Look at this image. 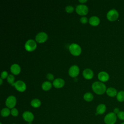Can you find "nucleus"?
<instances>
[{"instance_id": "nucleus-36", "label": "nucleus", "mask_w": 124, "mask_h": 124, "mask_svg": "<svg viewBox=\"0 0 124 124\" xmlns=\"http://www.w3.org/2000/svg\"><path fill=\"white\" fill-rule=\"evenodd\" d=\"M0 124H1V123H0Z\"/></svg>"}, {"instance_id": "nucleus-2", "label": "nucleus", "mask_w": 124, "mask_h": 124, "mask_svg": "<svg viewBox=\"0 0 124 124\" xmlns=\"http://www.w3.org/2000/svg\"><path fill=\"white\" fill-rule=\"evenodd\" d=\"M117 115L114 112L107 114L104 118V122L106 124H114L117 120Z\"/></svg>"}, {"instance_id": "nucleus-32", "label": "nucleus", "mask_w": 124, "mask_h": 124, "mask_svg": "<svg viewBox=\"0 0 124 124\" xmlns=\"http://www.w3.org/2000/svg\"><path fill=\"white\" fill-rule=\"evenodd\" d=\"M87 1V0H79V2H80V3H84V2H86Z\"/></svg>"}, {"instance_id": "nucleus-26", "label": "nucleus", "mask_w": 124, "mask_h": 124, "mask_svg": "<svg viewBox=\"0 0 124 124\" xmlns=\"http://www.w3.org/2000/svg\"><path fill=\"white\" fill-rule=\"evenodd\" d=\"M11 113L13 116H17L18 114V111L16 108H13L11 110Z\"/></svg>"}, {"instance_id": "nucleus-27", "label": "nucleus", "mask_w": 124, "mask_h": 124, "mask_svg": "<svg viewBox=\"0 0 124 124\" xmlns=\"http://www.w3.org/2000/svg\"><path fill=\"white\" fill-rule=\"evenodd\" d=\"M65 10L67 13H72L74 10V7L71 5L67 6L65 7Z\"/></svg>"}, {"instance_id": "nucleus-16", "label": "nucleus", "mask_w": 124, "mask_h": 124, "mask_svg": "<svg viewBox=\"0 0 124 124\" xmlns=\"http://www.w3.org/2000/svg\"><path fill=\"white\" fill-rule=\"evenodd\" d=\"M100 23L99 18L96 16H91L89 19V23L92 26H97Z\"/></svg>"}, {"instance_id": "nucleus-34", "label": "nucleus", "mask_w": 124, "mask_h": 124, "mask_svg": "<svg viewBox=\"0 0 124 124\" xmlns=\"http://www.w3.org/2000/svg\"><path fill=\"white\" fill-rule=\"evenodd\" d=\"M121 124H124V122H123L122 123H121Z\"/></svg>"}, {"instance_id": "nucleus-4", "label": "nucleus", "mask_w": 124, "mask_h": 124, "mask_svg": "<svg viewBox=\"0 0 124 124\" xmlns=\"http://www.w3.org/2000/svg\"><path fill=\"white\" fill-rule=\"evenodd\" d=\"M119 17L118 12L115 9H111L109 10L107 14V19L110 21H114L116 20Z\"/></svg>"}, {"instance_id": "nucleus-22", "label": "nucleus", "mask_w": 124, "mask_h": 124, "mask_svg": "<svg viewBox=\"0 0 124 124\" xmlns=\"http://www.w3.org/2000/svg\"><path fill=\"white\" fill-rule=\"evenodd\" d=\"M84 99L85 100L88 102H90L92 101V100L93 98V96L92 94V93H87L84 95Z\"/></svg>"}, {"instance_id": "nucleus-14", "label": "nucleus", "mask_w": 124, "mask_h": 124, "mask_svg": "<svg viewBox=\"0 0 124 124\" xmlns=\"http://www.w3.org/2000/svg\"><path fill=\"white\" fill-rule=\"evenodd\" d=\"M83 76L86 79H90L93 77V73L92 70L89 68H87L84 70L83 72Z\"/></svg>"}, {"instance_id": "nucleus-1", "label": "nucleus", "mask_w": 124, "mask_h": 124, "mask_svg": "<svg viewBox=\"0 0 124 124\" xmlns=\"http://www.w3.org/2000/svg\"><path fill=\"white\" fill-rule=\"evenodd\" d=\"M92 89L97 94H102L107 90L106 85L103 83L99 81H95L93 83Z\"/></svg>"}, {"instance_id": "nucleus-29", "label": "nucleus", "mask_w": 124, "mask_h": 124, "mask_svg": "<svg viewBox=\"0 0 124 124\" xmlns=\"http://www.w3.org/2000/svg\"><path fill=\"white\" fill-rule=\"evenodd\" d=\"M80 22L83 23V24H85L88 21V19L85 16H83V17H81L80 19Z\"/></svg>"}, {"instance_id": "nucleus-21", "label": "nucleus", "mask_w": 124, "mask_h": 124, "mask_svg": "<svg viewBox=\"0 0 124 124\" xmlns=\"http://www.w3.org/2000/svg\"><path fill=\"white\" fill-rule=\"evenodd\" d=\"M31 104L34 108H38L41 105V101L38 99H34L31 101Z\"/></svg>"}, {"instance_id": "nucleus-9", "label": "nucleus", "mask_w": 124, "mask_h": 124, "mask_svg": "<svg viewBox=\"0 0 124 124\" xmlns=\"http://www.w3.org/2000/svg\"><path fill=\"white\" fill-rule=\"evenodd\" d=\"M47 39V35L45 32H40L38 33L35 37L36 41L40 43L45 42Z\"/></svg>"}, {"instance_id": "nucleus-17", "label": "nucleus", "mask_w": 124, "mask_h": 124, "mask_svg": "<svg viewBox=\"0 0 124 124\" xmlns=\"http://www.w3.org/2000/svg\"><path fill=\"white\" fill-rule=\"evenodd\" d=\"M106 93L110 97H114L117 95L118 93L114 88L109 87L107 89Z\"/></svg>"}, {"instance_id": "nucleus-23", "label": "nucleus", "mask_w": 124, "mask_h": 124, "mask_svg": "<svg viewBox=\"0 0 124 124\" xmlns=\"http://www.w3.org/2000/svg\"><path fill=\"white\" fill-rule=\"evenodd\" d=\"M10 111L8 108H4L1 111V115L2 117H7L9 115Z\"/></svg>"}, {"instance_id": "nucleus-24", "label": "nucleus", "mask_w": 124, "mask_h": 124, "mask_svg": "<svg viewBox=\"0 0 124 124\" xmlns=\"http://www.w3.org/2000/svg\"><path fill=\"white\" fill-rule=\"evenodd\" d=\"M7 79L8 82L9 84H11L12 85L14 83V81L15 80V77L13 75H11V74L9 75L7 78Z\"/></svg>"}, {"instance_id": "nucleus-35", "label": "nucleus", "mask_w": 124, "mask_h": 124, "mask_svg": "<svg viewBox=\"0 0 124 124\" xmlns=\"http://www.w3.org/2000/svg\"><path fill=\"white\" fill-rule=\"evenodd\" d=\"M30 124V123H29V124Z\"/></svg>"}, {"instance_id": "nucleus-31", "label": "nucleus", "mask_w": 124, "mask_h": 124, "mask_svg": "<svg viewBox=\"0 0 124 124\" xmlns=\"http://www.w3.org/2000/svg\"><path fill=\"white\" fill-rule=\"evenodd\" d=\"M119 112H120V110H119V108H115L114 109V110H113V112H114L115 114H116V115H117Z\"/></svg>"}, {"instance_id": "nucleus-33", "label": "nucleus", "mask_w": 124, "mask_h": 124, "mask_svg": "<svg viewBox=\"0 0 124 124\" xmlns=\"http://www.w3.org/2000/svg\"><path fill=\"white\" fill-rule=\"evenodd\" d=\"M0 85H1V84H2V78H0Z\"/></svg>"}, {"instance_id": "nucleus-15", "label": "nucleus", "mask_w": 124, "mask_h": 124, "mask_svg": "<svg viewBox=\"0 0 124 124\" xmlns=\"http://www.w3.org/2000/svg\"><path fill=\"white\" fill-rule=\"evenodd\" d=\"M20 67L17 64H14L10 67L11 72L14 75H18L20 72Z\"/></svg>"}, {"instance_id": "nucleus-12", "label": "nucleus", "mask_w": 124, "mask_h": 124, "mask_svg": "<svg viewBox=\"0 0 124 124\" xmlns=\"http://www.w3.org/2000/svg\"><path fill=\"white\" fill-rule=\"evenodd\" d=\"M98 78L101 81L106 82L109 79V77L108 73L105 71H101L98 73Z\"/></svg>"}, {"instance_id": "nucleus-18", "label": "nucleus", "mask_w": 124, "mask_h": 124, "mask_svg": "<svg viewBox=\"0 0 124 124\" xmlns=\"http://www.w3.org/2000/svg\"><path fill=\"white\" fill-rule=\"evenodd\" d=\"M106 110V107L105 105L103 104H99L96 108V115L97 114H103Z\"/></svg>"}, {"instance_id": "nucleus-7", "label": "nucleus", "mask_w": 124, "mask_h": 124, "mask_svg": "<svg viewBox=\"0 0 124 124\" xmlns=\"http://www.w3.org/2000/svg\"><path fill=\"white\" fill-rule=\"evenodd\" d=\"M16 102V98L13 95L9 96L6 100V106L9 108H13L15 106Z\"/></svg>"}, {"instance_id": "nucleus-28", "label": "nucleus", "mask_w": 124, "mask_h": 124, "mask_svg": "<svg viewBox=\"0 0 124 124\" xmlns=\"http://www.w3.org/2000/svg\"><path fill=\"white\" fill-rule=\"evenodd\" d=\"M8 73L6 71H3L1 74V78L2 79H4L8 77Z\"/></svg>"}, {"instance_id": "nucleus-8", "label": "nucleus", "mask_w": 124, "mask_h": 124, "mask_svg": "<svg viewBox=\"0 0 124 124\" xmlns=\"http://www.w3.org/2000/svg\"><path fill=\"white\" fill-rule=\"evenodd\" d=\"M13 86H14L16 89L19 92H24L26 88V86L25 83L22 80H17L13 85Z\"/></svg>"}, {"instance_id": "nucleus-19", "label": "nucleus", "mask_w": 124, "mask_h": 124, "mask_svg": "<svg viewBox=\"0 0 124 124\" xmlns=\"http://www.w3.org/2000/svg\"><path fill=\"white\" fill-rule=\"evenodd\" d=\"M117 100L120 102L124 101V91H121L119 92L116 95Z\"/></svg>"}, {"instance_id": "nucleus-20", "label": "nucleus", "mask_w": 124, "mask_h": 124, "mask_svg": "<svg viewBox=\"0 0 124 124\" xmlns=\"http://www.w3.org/2000/svg\"><path fill=\"white\" fill-rule=\"evenodd\" d=\"M51 83L49 81H45L42 85V88L45 91H48L51 88Z\"/></svg>"}, {"instance_id": "nucleus-10", "label": "nucleus", "mask_w": 124, "mask_h": 124, "mask_svg": "<svg viewBox=\"0 0 124 124\" xmlns=\"http://www.w3.org/2000/svg\"><path fill=\"white\" fill-rule=\"evenodd\" d=\"M79 72V69L77 65H72L69 69V75L73 78L77 77Z\"/></svg>"}, {"instance_id": "nucleus-5", "label": "nucleus", "mask_w": 124, "mask_h": 124, "mask_svg": "<svg viewBox=\"0 0 124 124\" xmlns=\"http://www.w3.org/2000/svg\"><path fill=\"white\" fill-rule=\"evenodd\" d=\"M37 45L34 40L32 39L28 40L25 44V49L28 51H32L36 47Z\"/></svg>"}, {"instance_id": "nucleus-3", "label": "nucleus", "mask_w": 124, "mask_h": 124, "mask_svg": "<svg viewBox=\"0 0 124 124\" xmlns=\"http://www.w3.org/2000/svg\"><path fill=\"white\" fill-rule=\"evenodd\" d=\"M69 49L71 53L74 56L79 55L81 52L80 46L75 43H73L69 46Z\"/></svg>"}, {"instance_id": "nucleus-25", "label": "nucleus", "mask_w": 124, "mask_h": 124, "mask_svg": "<svg viewBox=\"0 0 124 124\" xmlns=\"http://www.w3.org/2000/svg\"><path fill=\"white\" fill-rule=\"evenodd\" d=\"M117 116L120 120L124 121V111H120V112L117 114Z\"/></svg>"}, {"instance_id": "nucleus-30", "label": "nucleus", "mask_w": 124, "mask_h": 124, "mask_svg": "<svg viewBox=\"0 0 124 124\" xmlns=\"http://www.w3.org/2000/svg\"><path fill=\"white\" fill-rule=\"evenodd\" d=\"M46 78L50 80H52L54 78V77H53V75L51 74V73H48L46 75Z\"/></svg>"}, {"instance_id": "nucleus-13", "label": "nucleus", "mask_w": 124, "mask_h": 124, "mask_svg": "<svg viewBox=\"0 0 124 124\" xmlns=\"http://www.w3.org/2000/svg\"><path fill=\"white\" fill-rule=\"evenodd\" d=\"M53 86L57 88H60L64 85V81L62 78H56L53 81Z\"/></svg>"}, {"instance_id": "nucleus-11", "label": "nucleus", "mask_w": 124, "mask_h": 124, "mask_svg": "<svg viewBox=\"0 0 124 124\" xmlns=\"http://www.w3.org/2000/svg\"><path fill=\"white\" fill-rule=\"evenodd\" d=\"M22 117H23V118L26 121L29 123L31 122L34 119L33 114L31 112L28 111H25L22 114Z\"/></svg>"}, {"instance_id": "nucleus-6", "label": "nucleus", "mask_w": 124, "mask_h": 124, "mask_svg": "<svg viewBox=\"0 0 124 124\" xmlns=\"http://www.w3.org/2000/svg\"><path fill=\"white\" fill-rule=\"evenodd\" d=\"M76 11L80 15H85L88 12V8L84 4H79L76 6Z\"/></svg>"}]
</instances>
